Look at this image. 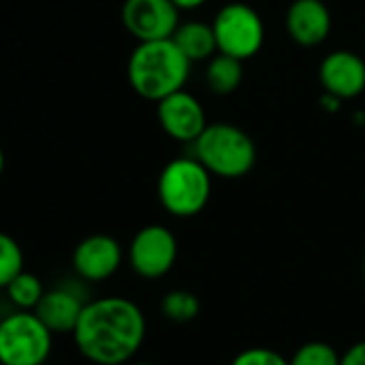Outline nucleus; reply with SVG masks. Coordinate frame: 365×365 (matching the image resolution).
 I'll return each mask as SVG.
<instances>
[{"label": "nucleus", "instance_id": "1", "mask_svg": "<svg viewBox=\"0 0 365 365\" xmlns=\"http://www.w3.org/2000/svg\"><path fill=\"white\" fill-rule=\"evenodd\" d=\"M76 348L95 365L129 363L146 339V318L125 297H101L84 303L73 329Z\"/></svg>", "mask_w": 365, "mask_h": 365}, {"label": "nucleus", "instance_id": "2", "mask_svg": "<svg viewBox=\"0 0 365 365\" xmlns=\"http://www.w3.org/2000/svg\"><path fill=\"white\" fill-rule=\"evenodd\" d=\"M190 71V58L172 39L140 41L127 63V80L133 93L155 103L185 88Z\"/></svg>", "mask_w": 365, "mask_h": 365}, {"label": "nucleus", "instance_id": "3", "mask_svg": "<svg viewBox=\"0 0 365 365\" xmlns=\"http://www.w3.org/2000/svg\"><path fill=\"white\" fill-rule=\"evenodd\" d=\"M213 194V174L194 157H174L157 178V198L163 211L178 220L200 215Z\"/></svg>", "mask_w": 365, "mask_h": 365}, {"label": "nucleus", "instance_id": "4", "mask_svg": "<svg viewBox=\"0 0 365 365\" xmlns=\"http://www.w3.org/2000/svg\"><path fill=\"white\" fill-rule=\"evenodd\" d=\"M194 155L217 178L237 180L247 176L256 165V144L247 131L232 123H209L194 142Z\"/></svg>", "mask_w": 365, "mask_h": 365}, {"label": "nucleus", "instance_id": "5", "mask_svg": "<svg viewBox=\"0 0 365 365\" xmlns=\"http://www.w3.org/2000/svg\"><path fill=\"white\" fill-rule=\"evenodd\" d=\"M54 333L31 309H16L0 318V363L43 365L52 354Z\"/></svg>", "mask_w": 365, "mask_h": 365}, {"label": "nucleus", "instance_id": "6", "mask_svg": "<svg viewBox=\"0 0 365 365\" xmlns=\"http://www.w3.org/2000/svg\"><path fill=\"white\" fill-rule=\"evenodd\" d=\"M211 26L217 39V50L243 63L254 58L264 46V22L247 3L235 0V3L224 5L215 14Z\"/></svg>", "mask_w": 365, "mask_h": 365}, {"label": "nucleus", "instance_id": "7", "mask_svg": "<svg viewBox=\"0 0 365 365\" xmlns=\"http://www.w3.org/2000/svg\"><path fill=\"white\" fill-rule=\"evenodd\" d=\"M178 258V241L174 232L161 224L140 228L127 250L129 267L144 279H159L172 271Z\"/></svg>", "mask_w": 365, "mask_h": 365}, {"label": "nucleus", "instance_id": "8", "mask_svg": "<svg viewBox=\"0 0 365 365\" xmlns=\"http://www.w3.org/2000/svg\"><path fill=\"white\" fill-rule=\"evenodd\" d=\"M120 22L138 43L172 39L180 24V9L172 0H125Z\"/></svg>", "mask_w": 365, "mask_h": 365}, {"label": "nucleus", "instance_id": "9", "mask_svg": "<svg viewBox=\"0 0 365 365\" xmlns=\"http://www.w3.org/2000/svg\"><path fill=\"white\" fill-rule=\"evenodd\" d=\"M157 120L168 138L182 144H194L209 125L205 106L185 88L157 101Z\"/></svg>", "mask_w": 365, "mask_h": 365}, {"label": "nucleus", "instance_id": "10", "mask_svg": "<svg viewBox=\"0 0 365 365\" xmlns=\"http://www.w3.org/2000/svg\"><path fill=\"white\" fill-rule=\"evenodd\" d=\"M71 264L84 282H106L120 269L123 247L110 235H91L76 245Z\"/></svg>", "mask_w": 365, "mask_h": 365}, {"label": "nucleus", "instance_id": "11", "mask_svg": "<svg viewBox=\"0 0 365 365\" xmlns=\"http://www.w3.org/2000/svg\"><path fill=\"white\" fill-rule=\"evenodd\" d=\"M318 80L327 95L354 99L365 91V61L350 50H333L322 58Z\"/></svg>", "mask_w": 365, "mask_h": 365}, {"label": "nucleus", "instance_id": "12", "mask_svg": "<svg viewBox=\"0 0 365 365\" xmlns=\"http://www.w3.org/2000/svg\"><path fill=\"white\" fill-rule=\"evenodd\" d=\"M333 18L322 0H292L286 9V33L301 48H316L327 41Z\"/></svg>", "mask_w": 365, "mask_h": 365}, {"label": "nucleus", "instance_id": "13", "mask_svg": "<svg viewBox=\"0 0 365 365\" xmlns=\"http://www.w3.org/2000/svg\"><path fill=\"white\" fill-rule=\"evenodd\" d=\"M84 309V301L69 288H52L46 290L35 314L46 322L52 333H73L80 314Z\"/></svg>", "mask_w": 365, "mask_h": 365}, {"label": "nucleus", "instance_id": "14", "mask_svg": "<svg viewBox=\"0 0 365 365\" xmlns=\"http://www.w3.org/2000/svg\"><path fill=\"white\" fill-rule=\"evenodd\" d=\"M172 41L178 46V50L182 54L190 58L192 65L194 63H207L220 52L213 26L209 22H200V20L180 22L172 35Z\"/></svg>", "mask_w": 365, "mask_h": 365}, {"label": "nucleus", "instance_id": "15", "mask_svg": "<svg viewBox=\"0 0 365 365\" xmlns=\"http://www.w3.org/2000/svg\"><path fill=\"white\" fill-rule=\"evenodd\" d=\"M243 76H245L243 61H239L235 56L217 52L211 61H207L205 80H207L211 93H215V95H232L241 86Z\"/></svg>", "mask_w": 365, "mask_h": 365}, {"label": "nucleus", "instance_id": "16", "mask_svg": "<svg viewBox=\"0 0 365 365\" xmlns=\"http://www.w3.org/2000/svg\"><path fill=\"white\" fill-rule=\"evenodd\" d=\"M161 314L176 324H187L200 314V299L190 290H170L161 299Z\"/></svg>", "mask_w": 365, "mask_h": 365}, {"label": "nucleus", "instance_id": "17", "mask_svg": "<svg viewBox=\"0 0 365 365\" xmlns=\"http://www.w3.org/2000/svg\"><path fill=\"white\" fill-rule=\"evenodd\" d=\"M5 290H7V297H9V301L14 303L16 309H31V312H35L41 297L46 294V288H43L41 279L35 273H29V271H22Z\"/></svg>", "mask_w": 365, "mask_h": 365}, {"label": "nucleus", "instance_id": "18", "mask_svg": "<svg viewBox=\"0 0 365 365\" xmlns=\"http://www.w3.org/2000/svg\"><path fill=\"white\" fill-rule=\"evenodd\" d=\"M22 271L24 254L20 243L11 235L0 232V290H5Z\"/></svg>", "mask_w": 365, "mask_h": 365}, {"label": "nucleus", "instance_id": "19", "mask_svg": "<svg viewBox=\"0 0 365 365\" xmlns=\"http://www.w3.org/2000/svg\"><path fill=\"white\" fill-rule=\"evenodd\" d=\"M341 354L327 341H307L288 359L290 365H339Z\"/></svg>", "mask_w": 365, "mask_h": 365}, {"label": "nucleus", "instance_id": "20", "mask_svg": "<svg viewBox=\"0 0 365 365\" xmlns=\"http://www.w3.org/2000/svg\"><path fill=\"white\" fill-rule=\"evenodd\" d=\"M230 365H290L288 359L284 354H279L277 350H271V348H262V346H256V348H245L241 350Z\"/></svg>", "mask_w": 365, "mask_h": 365}, {"label": "nucleus", "instance_id": "21", "mask_svg": "<svg viewBox=\"0 0 365 365\" xmlns=\"http://www.w3.org/2000/svg\"><path fill=\"white\" fill-rule=\"evenodd\" d=\"M339 365H365V339L352 344L339 359Z\"/></svg>", "mask_w": 365, "mask_h": 365}, {"label": "nucleus", "instance_id": "22", "mask_svg": "<svg viewBox=\"0 0 365 365\" xmlns=\"http://www.w3.org/2000/svg\"><path fill=\"white\" fill-rule=\"evenodd\" d=\"M172 3L180 9V11H194V9H200L205 7L209 0H172Z\"/></svg>", "mask_w": 365, "mask_h": 365}, {"label": "nucleus", "instance_id": "23", "mask_svg": "<svg viewBox=\"0 0 365 365\" xmlns=\"http://www.w3.org/2000/svg\"><path fill=\"white\" fill-rule=\"evenodd\" d=\"M3 170H5V153L0 148V174H3Z\"/></svg>", "mask_w": 365, "mask_h": 365}, {"label": "nucleus", "instance_id": "24", "mask_svg": "<svg viewBox=\"0 0 365 365\" xmlns=\"http://www.w3.org/2000/svg\"><path fill=\"white\" fill-rule=\"evenodd\" d=\"M133 365H153V363H133Z\"/></svg>", "mask_w": 365, "mask_h": 365}, {"label": "nucleus", "instance_id": "25", "mask_svg": "<svg viewBox=\"0 0 365 365\" xmlns=\"http://www.w3.org/2000/svg\"><path fill=\"white\" fill-rule=\"evenodd\" d=\"M363 273H365V260H363Z\"/></svg>", "mask_w": 365, "mask_h": 365}]
</instances>
